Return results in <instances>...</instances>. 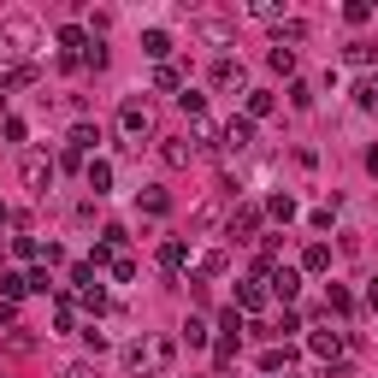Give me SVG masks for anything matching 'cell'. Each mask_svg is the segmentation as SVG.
I'll list each match as a JSON object with an SVG mask.
<instances>
[{"mask_svg": "<svg viewBox=\"0 0 378 378\" xmlns=\"http://www.w3.org/2000/svg\"><path fill=\"white\" fill-rule=\"evenodd\" d=\"M36 18H6L0 24V59H24L30 47H36Z\"/></svg>", "mask_w": 378, "mask_h": 378, "instance_id": "obj_1", "label": "cell"}, {"mask_svg": "<svg viewBox=\"0 0 378 378\" xmlns=\"http://www.w3.org/2000/svg\"><path fill=\"white\" fill-rule=\"evenodd\" d=\"M254 142V119H231V124H225V154H242V148H249Z\"/></svg>", "mask_w": 378, "mask_h": 378, "instance_id": "obj_2", "label": "cell"}, {"mask_svg": "<svg viewBox=\"0 0 378 378\" xmlns=\"http://www.w3.org/2000/svg\"><path fill=\"white\" fill-rule=\"evenodd\" d=\"M160 160H166V166H177V172H184L189 160H195V142H184V136H166V142H160Z\"/></svg>", "mask_w": 378, "mask_h": 378, "instance_id": "obj_3", "label": "cell"}, {"mask_svg": "<svg viewBox=\"0 0 378 378\" xmlns=\"http://www.w3.org/2000/svg\"><path fill=\"white\" fill-rule=\"evenodd\" d=\"M195 36L213 42V47H231V42H237V30H231V24H219V18H201V24H195Z\"/></svg>", "mask_w": 378, "mask_h": 378, "instance_id": "obj_4", "label": "cell"}, {"mask_svg": "<svg viewBox=\"0 0 378 378\" xmlns=\"http://www.w3.org/2000/svg\"><path fill=\"white\" fill-rule=\"evenodd\" d=\"M119 119H124V130H130V136H148V130H154V112H148L142 101H130V107L119 112Z\"/></svg>", "mask_w": 378, "mask_h": 378, "instance_id": "obj_5", "label": "cell"}, {"mask_svg": "<svg viewBox=\"0 0 378 378\" xmlns=\"http://www.w3.org/2000/svg\"><path fill=\"white\" fill-rule=\"evenodd\" d=\"M219 213H225V207H219V195H207V201L189 213V231H213V225H219Z\"/></svg>", "mask_w": 378, "mask_h": 378, "instance_id": "obj_6", "label": "cell"}, {"mask_svg": "<svg viewBox=\"0 0 378 378\" xmlns=\"http://www.w3.org/2000/svg\"><path fill=\"white\" fill-rule=\"evenodd\" d=\"M24 184H30V189H47V184H54V166H47L42 154H30V160H24Z\"/></svg>", "mask_w": 378, "mask_h": 378, "instance_id": "obj_7", "label": "cell"}, {"mask_svg": "<svg viewBox=\"0 0 378 378\" xmlns=\"http://www.w3.org/2000/svg\"><path fill=\"white\" fill-rule=\"evenodd\" d=\"M142 54L166 65V54H172V36H166V30H148V36H142Z\"/></svg>", "mask_w": 378, "mask_h": 378, "instance_id": "obj_8", "label": "cell"}, {"mask_svg": "<svg viewBox=\"0 0 378 378\" xmlns=\"http://www.w3.org/2000/svg\"><path fill=\"white\" fill-rule=\"evenodd\" d=\"M272 290L284 295V302H295V290H302V272H290V266H284V272H272Z\"/></svg>", "mask_w": 378, "mask_h": 378, "instance_id": "obj_9", "label": "cell"}, {"mask_svg": "<svg viewBox=\"0 0 378 378\" xmlns=\"http://www.w3.org/2000/svg\"><path fill=\"white\" fill-rule=\"evenodd\" d=\"M355 107L378 112V77H360V83H355Z\"/></svg>", "mask_w": 378, "mask_h": 378, "instance_id": "obj_10", "label": "cell"}, {"mask_svg": "<svg viewBox=\"0 0 378 378\" xmlns=\"http://www.w3.org/2000/svg\"><path fill=\"white\" fill-rule=\"evenodd\" d=\"M213 83H219V89L242 83V65H237V59H219V65H213Z\"/></svg>", "mask_w": 378, "mask_h": 378, "instance_id": "obj_11", "label": "cell"}, {"mask_svg": "<svg viewBox=\"0 0 378 378\" xmlns=\"http://www.w3.org/2000/svg\"><path fill=\"white\" fill-rule=\"evenodd\" d=\"M184 260H189V249H184V242H166V249H160V266H166V272H177V266H184Z\"/></svg>", "mask_w": 378, "mask_h": 378, "instance_id": "obj_12", "label": "cell"}, {"mask_svg": "<svg viewBox=\"0 0 378 378\" xmlns=\"http://www.w3.org/2000/svg\"><path fill=\"white\" fill-rule=\"evenodd\" d=\"M89 189H95V195L112 189V166H107V160H95V166H89Z\"/></svg>", "mask_w": 378, "mask_h": 378, "instance_id": "obj_13", "label": "cell"}, {"mask_svg": "<svg viewBox=\"0 0 378 378\" xmlns=\"http://www.w3.org/2000/svg\"><path fill=\"white\" fill-rule=\"evenodd\" d=\"M302 266H307V272H325V266H331V249H325V242H314V249L302 254Z\"/></svg>", "mask_w": 378, "mask_h": 378, "instance_id": "obj_14", "label": "cell"}, {"mask_svg": "<svg viewBox=\"0 0 378 378\" xmlns=\"http://www.w3.org/2000/svg\"><path fill=\"white\" fill-rule=\"evenodd\" d=\"M59 42L71 47V59H77V54H89V36H83V30H77V24H71V30H59Z\"/></svg>", "mask_w": 378, "mask_h": 378, "instance_id": "obj_15", "label": "cell"}, {"mask_svg": "<svg viewBox=\"0 0 378 378\" xmlns=\"http://www.w3.org/2000/svg\"><path fill=\"white\" fill-rule=\"evenodd\" d=\"M237 231H242V237H249V231H260V213H254V207H242L237 219H231V237H237Z\"/></svg>", "mask_w": 378, "mask_h": 378, "instance_id": "obj_16", "label": "cell"}, {"mask_svg": "<svg viewBox=\"0 0 378 378\" xmlns=\"http://www.w3.org/2000/svg\"><path fill=\"white\" fill-rule=\"evenodd\" d=\"M266 112H272V95L254 89V95H249V119H266Z\"/></svg>", "mask_w": 378, "mask_h": 378, "instance_id": "obj_17", "label": "cell"}, {"mask_svg": "<svg viewBox=\"0 0 378 378\" xmlns=\"http://www.w3.org/2000/svg\"><path fill=\"white\" fill-rule=\"evenodd\" d=\"M343 59H349V65H367V59H372V42H349V47H343Z\"/></svg>", "mask_w": 378, "mask_h": 378, "instance_id": "obj_18", "label": "cell"}, {"mask_svg": "<svg viewBox=\"0 0 378 378\" xmlns=\"http://www.w3.org/2000/svg\"><path fill=\"white\" fill-rule=\"evenodd\" d=\"M95 142H101V130H95V124H77L71 130V148H95Z\"/></svg>", "mask_w": 378, "mask_h": 378, "instance_id": "obj_19", "label": "cell"}, {"mask_svg": "<svg viewBox=\"0 0 378 378\" xmlns=\"http://www.w3.org/2000/svg\"><path fill=\"white\" fill-rule=\"evenodd\" d=\"M219 331H225V337L242 331V314H237V307H225V314H219Z\"/></svg>", "mask_w": 378, "mask_h": 378, "instance_id": "obj_20", "label": "cell"}, {"mask_svg": "<svg viewBox=\"0 0 378 378\" xmlns=\"http://www.w3.org/2000/svg\"><path fill=\"white\" fill-rule=\"evenodd\" d=\"M272 219H295V201H290V195H272Z\"/></svg>", "mask_w": 378, "mask_h": 378, "instance_id": "obj_21", "label": "cell"}, {"mask_svg": "<svg viewBox=\"0 0 378 378\" xmlns=\"http://www.w3.org/2000/svg\"><path fill=\"white\" fill-rule=\"evenodd\" d=\"M0 290H6V295H24V290H30V278H18V272H6V278H0Z\"/></svg>", "mask_w": 378, "mask_h": 378, "instance_id": "obj_22", "label": "cell"}, {"mask_svg": "<svg viewBox=\"0 0 378 378\" xmlns=\"http://www.w3.org/2000/svg\"><path fill=\"white\" fill-rule=\"evenodd\" d=\"M325 307H331V314H349L355 302H349V290H337V284H331V302H325Z\"/></svg>", "mask_w": 378, "mask_h": 378, "instance_id": "obj_23", "label": "cell"}, {"mask_svg": "<svg viewBox=\"0 0 378 378\" xmlns=\"http://www.w3.org/2000/svg\"><path fill=\"white\" fill-rule=\"evenodd\" d=\"M177 107H184V112H201V107H207V95H195V89H184V95H177Z\"/></svg>", "mask_w": 378, "mask_h": 378, "instance_id": "obj_24", "label": "cell"}, {"mask_svg": "<svg viewBox=\"0 0 378 378\" xmlns=\"http://www.w3.org/2000/svg\"><path fill=\"white\" fill-rule=\"evenodd\" d=\"M184 343H195V349H201V343H207V325H201V319H189V325H184Z\"/></svg>", "mask_w": 378, "mask_h": 378, "instance_id": "obj_25", "label": "cell"}, {"mask_svg": "<svg viewBox=\"0 0 378 378\" xmlns=\"http://www.w3.org/2000/svg\"><path fill=\"white\" fill-rule=\"evenodd\" d=\"M59 378H101V372H95V367H89V360H71V367H65Z\"/></svg>", "mask_w": 378, "mask_h": 378, "instance_id": "obj_26", "label": "cell"}, {"mask_svg": "<svg viewBox=\"0 0 378 378\" xmlns=\"http://www.w3.org/2000/svg\"><path fill=\"white\" fill-rule=\"evenodd\" d=\"M314 355H337V331H319L314 337Z\"/></svg>", "mask_w": 378, "mask_h": 378, "instance_id": "obj_27", "label": "cell"}, {"mask_svg": "<svg viewBox=\"0 0 378 378\" xmlns=\"http://www.w3.org/2000/svg\"><path fill=\"white\" fill-rule=\"evenodd\" d=\"M367 302H372V307H378V278H372V284H367Z\"/></svg>", "mask_w": 378, "mask_h": 378, "instance_id": "obj_28", "label": "cell"}, {"mask_svg": "<svg viewBox=\"0 0 378 378\" xmlns=\"http://www.w3.org/2000/svg\"><path fill=\"white\" fill-rule=\"evenodd\" d=\"M367 172H372V177H378V148H372V154H367Z\"/></svg>", "mask_w": 378, "mask_h": 378, "instance_id": "obj_29", "label": "cell"}]
</instances>
